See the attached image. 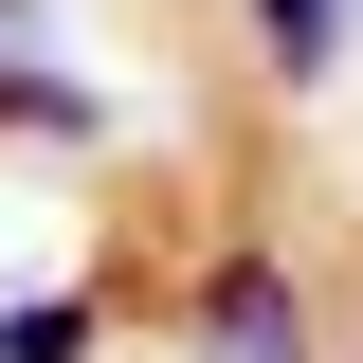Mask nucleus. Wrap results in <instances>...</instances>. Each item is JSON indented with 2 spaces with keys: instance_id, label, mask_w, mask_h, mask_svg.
I'll use <instances>...</instances> for the list:
<instances>
[{
  "instance_id": "nucleus-2",
  "label": "nucleus",
  "mask_w": 363,
  "mask_h": 363,
  "mask_svg": "<svg viewBox=\"0 0 363 363\" xmlns=\"http://www.w3.org/2000/svg\"><path fill=\"white\" fill-rule=\"evenodd\" d=\"M255 55H272V73H291V91H309L327 55H345V0H255Z\"/></svg>"
},
{
  "instance_id": "nucleus-3",
  "label": "nucleus",
  "mask_w": 363,
  "mask_h": 363,
  "mask_svg": "<svg viewBox=\"0 0 363 363\" xmlns=\"http://www.w3.org/2000/svg\"><path fill=\"white\" fill-rule=\"evenodd\" d=\"M0 363H91V291H37V309H0Z\"/></svg>"
},
{
  "instance_id": "nucleus-1",
  "label": "nucleus",
  "mask_w": 363,
  "mask_h": 363,
  "mask_svg": "<svg viewBox=\"0 0 363 363\" xmlns=\"http://www.w3.org/2000/svg\"><path fill=\"white\" fill-rule=\"evenodd\" d=\"M200 345H218V363H309V309H291V272H272V255H236L218 291H200Z\"/></svg>"
}]
</instances>
